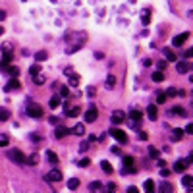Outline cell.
<instances>
[{"instance_id":"cell-20","label":"cell","mask_w":193,"mask_h":193,"mask_svg":"<svg viewBox=\"0 0 193 193\" xmlns=\"http://www.w3.org/2000/svg\"><path fill=\"white\" fill-rule=\"evenodd\" d=\"M79 108H77V106H74V108H68L66 110V116H70V118H75V116H79Z\"/></svg>"},{"instance_id":"cell-29","label":"cell","mask_w":193,"mask_h":193,"mask_svg":"<svg viewBox=\"0 0 193 193\" xmlns=\"http://www.w3.org/2000/svg\"><path fill=\"white\" fill-rule=\"evenodd\" d=\"M68 83L71 85V87H77V85H79V77H77L75 74H74V75L70 74V81H68Z\"/></svg>"},{"instance_id":"cell-49","label":"cell","mask_w":193,"mask_h":193,"mask_svg":"<svg viewBox=\"0 0 193 193\" xmlns=\"http://www.w3.org/2000/svg\"><path fill=\"white\" fill-rule=\"evenodd\" d=\"M130 127H131V130H137V131H139V130H141V124H139V122H133V120H131Z\"/></svg>"},{"instance_id":"cell-37","label":"cell","mask_w":193,"mask_h":193,"mask_svg":"<svg viewBox=\"0 0 193 193\" xmlns=\"http://www.w3.org/2000/svg\"><path fill=\"white\" fill-rule=\"evenodd\" d=\"M149 155H151V159H159V156H160V153H159V149H155V147H151V149H149Z\"/></svg>"},{"instance_id":"cell-18","label":"cell","mask_w":193,"mask_h":193,"mask_svg":"<svg viewBox=\"0 0 193 193\" xmlns=\"http://www.w3.org/2000/svg\"><path fill=\"white\" fill-rule=\"evenodd\" d=\"M60 103H62V97L58 95V93H56V95L50 99V108H58V106H60Z\"/></svg>"},{"instance_id":"cell-50","label":"cell","mask_w":193,"mask_h":193,"mask_svg":"<svg viewBox=\"0 0 193 193\" xmlns=\"http://www.w3.org/2000/svg\"><path fill=\"white\" fill-rule=\"evenodd\" d=\"M8 71H10V75H14V77L19 74V70H18V68H8Z\"/></svg>"},{"instance_id":"cell-54","label":"cell","mask_w":193,"mask_h":193,"mask_svg":"<svg viewBox=\"0 0 193 193\" xmlns=\"http://www.w3.org/2000/svg\"><path fill=\"white\" fill-rule=\"evenodd\" d=\"M87 95H89V97L95 95V87H87Z\"/></svg>"},{"instance_id":"cell-10","label":"cell","mask_w":193,"mask_h":193,"mask_svg":"<svg viewBox=\"0 0 193 193\" xmlns=\"http://www.w3.org/2000/svg\"><path fill=\"white\" fill-rule=\"evenodd\" d=\"M147 116L151 118V120H156V118H159V110H156L155 104H149V106H147Z\"/></svg>"},{"instance_id":"cell-32","label":"cell","mask_w":193,"mask_h":193,"mask_svg":"<svg viewBox=\"0 0 193 193\" xmlns=\"http://www.w3.org/2000/svg\"><path fill=\"white\" fill-rule=\"evenodd\" d=\"M39 159H41V156H39L37 153H33V155L29 156V159L25 160V162H27V164H37V162H39Z\"/></svg>"},{"instance_id":"cell-52","label":"cell","mask_w":193,"mask_h":193,"mask_svg":"<svg viewBox=\"0 0 193 193\" xmlns=\"http://www.w3.org/2000/svg\"><path fill=\"white\" fill-rule=\"evenodd\" d=\"M156 160H159V166H160V168H164V166H166V160H162L160 156H159V159H156Z\"/></svg>"},{"instance_id":"cell-6","label":"cell","mask_w":193,"mask_h":193,"mask_svg":"<svg viewBox=\"0 0 193 193\" xmlns=\"http://www.w3.org/2000/svg\"><path fill=\"white\" fill-rule=\"evenodd\" d=\"M71 133V130H68V127H64V126H58L54 130V137L56 139H62V137H66V135H70Z\"/></svg>"},{"instance_id":"cell-9","label":"cell","mask_w":193,"mask_h":193,"mask_svg":"<svg viewBox=\"0 0 193 193\" xmlns=\"http://www.w3.org/2000/svg\"><path fill=\"white\" fill-rule=\"evenodd\" d=\"M12 89H19V81L16 79V77H12V79H10L8 83H6V87H4V91H6V93H10Z\"/></svg>"},{"instance_id":"cell-28","label":"cell","mask_w":193,"mask_h":193,"mask_svg":"<svg viewBox=\"0 0 193 193\" xmlns=\"http://www.w3.org/2000/svg\"><path fill=\"white\" fill-rule=\"evenodd\" d=\"M141 23H143V25H149V23H151V16H149V12H143V14H141Z\"/></svg>"},{"instance_id":"cell-44","label":"cell","mask_w":193,"mask_h":193,"mask_svg":"<svg viewBox=\"0 0 193 193\" xmlns=\"http://www.w3.org/2000/svg\"><path fill=\"white\" fill-rule=\"evenodd\" d=\"M87 149H89V141H81V145H79V151H81V153H85Z\"/></svg>"},{"instance_id":"cell-46","label":"cell","mask_w":193,"mask_h":193,"mask_svg":"<svg viewBox=\"0 0 193 193\" xmlns=\"http://www.w3.org/2000/svg\"><path fill=\"white\" fill-rule=\"evenodd\" d=\"M166 66H168V62H156V68H159L160 71H164V70H166Z\"/></svg>"},{"instance_id":"cell-33","label":"cell","mask_w":193,"mask_h":193,"mask_svg":"<svg viewBox=\"0 0 193 193\" xmlns=\"http://www.w3.org/2000/svg\"><path fill=\"white\" fill-rule=\"evenodd\" d=\"M29 74H31L33 77H35V75H39V74H41V66H39V64H35V66H31V68H29Z\"/></svg>"},{"instance_id":"cell-23","label":"cell","mask_w":193,"mask_h":193,"mask_svg":"<svg viewBox=\"0 0 193 193\" xmlns=\"http://www.w3.org/2000/svg\"><path fill=\"white\" fill-rule=\"evenodd\" d=\"M89 189H91V191H103V189H104V185H103L101 182H93V183L89 185Z\"/></svg>"},{"instance_id":"cell-48","label":"cell","mask_w":193,"mask_h":193,"mask_svg":"<svg viewBox=\"0 0 193 193\" xmlns=\"http://www.w3.org/2000/svg\"><path fill=\"white\" fill-rule=\"evenodd\" d=\"M29 139H31L33 143H39V141H41V135H37V133H31V135H29Z\"/></svg>"},{"instance_id":"cell-7","label":"cell","mask_w":193,"mask_h":193,"mask_svg":"<svg viewBox=\"0 0 193 193\" xmlns=\"http://www.w3.org/2000/svg\"><path fill=\"white\" fill-rule=\"evenodd\" d=\"M189 37V33H182V35H176V37L172 39V46H182L183 42H185V39Z\"/></svg>"},{"instance_id":"cell-56","label":"cell","mask_w":193,"mask_h":193,"mask_svg":"<svg viewBox=\"0 0 193 193\" xmlns=\"http://www.w3.org/2000/svg\"><path fill=\"white\" fill-rule=\"evenodd\" d=\"M143 66H145V68H149V66H151V60H149V58H145V60H143Z\"/></svg>"},{"instance_id":"cell-4","label":"cell","mask_w":193,"mask_h":193,"mask_svg":"<svg viewBox=\"0 0 193 193\" xmlns=\"http://www.w3.org/2000/svg\"><path fill=\"white\" fill-rule=\"evenodd\" d=\"M97 116H99V112H97V106H95V104H91V106H89V110L85 112V122H87V124L95 122V120H97Z\"/></svg>"},{"instance_id":"cell-19","label":"cell","mask_w":193,"mask_h":193,"mask_svg":"<svg viewBox=\"0 0 193 193\" xmlns=\"http://www.w3.org/2000/svg\"><path fill=\"white\" fill-rule=\"evenodd\" d=\"M79 187V180H77V178H71V180H68V189H77Z\"/></svg>"},{"instance_id":"cell-35","label":"cell","mask_w":193,"mask_h":193,"mask_svg":"<svg viewBox=\"0 0 193 193\" xmlns=\"http://www.w3.org/2000/svg\"><path fill=\"white\" fill-rule=\"evenodd\" d=\"M10 145V139H8V135H0V147H8Z\"/></svg>"},{"instance_id":"cell-31","label":"cell","mask_w":193,"mask_h":193,"mask_svg":"<svg viewBox=\"0 0 193 193\" xmlns=\"http://www.w3.org/2000/svg\"><path fill=\"white\" fill-rule=\"evenodd\" d=\"M170 114H178V116H185V110L182 108V106H174V108L170 110Z\"/></svg>"},{"instance_id":"cell-15","label":"cell","mask_w":193,"mask_h":193,"mask_svg":"<svg viewBox=\"0 0 193 193\" xmlns=\"http://www.w3.org/2000/svg\"><path fill=\"white\" fill-rule=\"evenodd\" d=\"M10 62H12V54H4V56H2V62H0V68H2V70H8Z\"/></svg>"},{"instance_id":"cell-2","label":"cell","mask_w":193,"mask_h":193,"mask_svg":"<svg viewBox=\"0 0 193 193\" xmlns=\"http://www.w3.org/2000/svg\"><path fill=\"white\" fill-rule=\"evenodd\" d=\"M108 133H110L112 137L120 143V145H126V143H127V135H126V131H124V130H118L116 126L110 127V131H108Z\"/></svg>"},{"instance_id":"cell-21","label":"cell","mask_w":193,"mask_h":193,"mask_svg":"<svg viewBox=\"0 0 193 193\" xmlns=\"http://www.w3.org/2000/svg\"><path fill=\"white\" fill-rule=\"evenodd\" d=\"M101 168H103V172H106V174H112V172H114V170H112V164L106 162V160L101 162Z\"/></svg>"},{"instance_id":"cell-53","label":"cell","mask_w":193,"mask_h":193,"mask_svg":"<svg viewBox=\"0 0 193 193\" xmlns=\"http://www.w3.org/2000/svg\"><path fill=\"white\" fill-rule=\"evenodd\" d=\"M106 185H108V189H110V191H116V183H114V182H110V183H106Z\"/></svg>"},{"instance_id":"cell-8","label":"cell","mask_w":193,"mask_h":193,"mask_svg":"<svg viewBox=\"0 0 193 193\" xmlns=\"http://www.w3.org/2000/svg\"><path fill=\"white\" fill-rule=\"evenodd\" d=\"M124 118H126V114H124L122 110H116V112L112 114V124H114V126L122 124V122H124Z\"/></svg>"},{"instance_id":"cell-22","label":"cell","mask_w":193,"mask_h":193,"mask_svg":"<svg viewBox=\"0 0 193 193\" xmlns=\"http://www.w3.org/2000/svg\"><path fill=\"white\" fill-rule=\"evenodd\" d=\"M122 160H124V166H126V168H130V166H133V162H135V159H133V156H131V155H126V156H124V159H122Z\"/></svg>"},{"instance_id":"cell-39","label":"cell","mask_w":193,"mask_h":193,"mask_svg":"<svg viewBox=\"0 0 193 193\" xmlns=\"http://www.w3.org/2000/svg\"><path fill=\"white\" fill-rule=\"evenodd\" d=\"M182 185H185V187L189 189L191 187V176H183L182 178Z\"/></svg>"},{"instance_id":"cell-41","label":"cell","mask_w":193,"mask_h":193,"mask_svg":"<svg viewBox=\"0 0 193 193\" xmlns=\"http://www.w3.org/2000/svg\"><path fill=\"white\" fill-rule=\"evenodd\" d=\"M2 52H4V54H14V48L8 45V42H6V45H2Z\"/></svg>"},{"instance_id":"cell-12","label":"cell","mask_w":193,"mask_h":193,"mask_svg":"<svg viewBox=\"0 0 193 193\" xmlns=\"http://www.w3.org/2000/svg\"><path fill=\"white\" fill-rule=\"evenodd\" d=\"M164 56L170 60V62H176L178 60V56H176V52L172 50V48H168V46H164Z\"/></svg>"},{"instance_id":"cell-27","label":"cell","mask_w":193,"mask_h":193,"mask_svg":"<svg viewBox=\"0 0 193 193\" xmlns=\"http://www.w3.org/2000/svg\"><path fill=\"white\" fill-rule=\"evenodd\" d=\"M162 79H164V74H162V71H160V70H156V71H155V74H153V81H156V83H160Z\"/></svg>"},{"instance_id":"cell-11","label":"cell","mask_w":193,"mask_h":193,"mask_svg":"<svg viewBox=\"0 0 193 193\" xmlns=\"http://www.w3.org/2000/svg\"><path fill=\"white\" fill-rule=\"evenodd\" d=\"M185 168H187V162H185V160H178V162L174 164V172H178V174L185 172Z\"/></svg>"},{"instance_id":"cell-36","label":"cell","mask_w":193,"mask_h":193,"mask_svg":"<svg viewBox=\"0 0 193 193\" xmlns=\"http://www.w3.org/2000/svg\"><path fill=\"white\" fill-rule=\"evenodd\" d=\"M143 185H145V191H155V182L153 180H147Z\"/></svg>"},{"instance_id":"cell-24","label":"cell","mask_w":193,"mask_h":193,"mask_svg":"<svg viewBox=\"0 0 193 193\" xmlns=\"http://www.w3.org/2000/svg\"><path fill=\"white\" fill-rule=\"evenodd\" d=\"M10 118V110L8 108H0V122H6Z\"/></svg>"},{"instance_id":"cell-30","label":"cell","mask_w":193,"mask_h":193,"mask_svg":"<svg viewBox=\"0 0 193 193\" xmlns=\"http://www.w3.org/2000/svg\"><path fill=\"white\" fill-rule=\"evenodd\" d=\"M46 58H48V54L45 50H41V52L35 54V60H37V62H42V60H46Z\"/></svg>"},{"instance_id":"cell-57","label":"cell","mask_w":193,"mask_h":193,"mask_svg":"<svg viewBox=\"0 0 193 193\" xmlns=\"http://www.w3.org/2000/svg\"><path fill=\"white\" fill-rule=\"evenodd\" d=\"M2 19H6V12H4V10H0V21H2Z\"/></svg>"},{"instance_id":"cell-42","label":"cell","mask_w":193,"mask_h":193,"mask_svg":"<svg viewBox=\"0 0 193 193\" xmlns=\"http://www.w3.org/2000/svg\"><path fill=\"white\" fill-rule=\"evenodd\" d=\"M77 164H79L81 168H87V166H91V159H81L79 162H77Z\"/></svg>"},{"instance_id":"cell-5","label":"cell","mask_w":193,"mask_h":193,"mask_svg":"<svg viewBox=\"0 0 193 193\" xmlns=\"http://www.w3.org/2000/svg\"><path fill=\"white\" fill-rule=\"evenodd\" d=\"M45 180L46 182H60L62 180V172L60 170H50V172L45 174Z\"/></svg>"},{"instance_id":"cell-43","label":"cell","mask_w":193,"mask_h":193,"mask_svg":"<svg viewBox=\"0 0 193 193\" xmlns=\"http://www.w3.org/2000/svg\"><path fill=\"white\" fill-rule=\"evenodd\" d=\"M70 95V89L66 87V85H62V87H60V97H68Z\"/></svg>"},{"instance_id":"cell-51","label":"cell","mask_w":193,"mask_h":193,"mask_svg":"<svg viewBox=\"0 0 193 193\" xmlns=\"http://www.w3.org/2000/svg\"><path fill=\"white\" fill-rule=\"evenodd\" d=\"M170 172H172V170H166V168H164V170H160V176H162V178H168Z\"/></svg>"},{"instance_id":"cell-25","label":"cell","mask_w":193,"mask_h":193,"mask_svg":"<svg viewBox=\"0 0 193 193\" xmlns=\"http://www.w3.org/2000/svg\"><path fill=\"white\" fill-rule=\"evenodd\" d=\"M71 133H75V135H83V133H85V126H83V124H77L74 130H71Z\"/></svg>"},{"instance_id":"cell-17","label":"cell","mask_w":193,"mask_h":193,"mask_svg":"<svg viewBox=\"0 0 193 193\" xmlns=\"http://www.w3.org/2000/svg\"><path fill=\"white\" fill-rule=\"evenodd\" d=\"M46 160L50 164H58V155H56L54 151H46Z\"/></svg>"},{"instance_id":"cell-40","label":"cell","mask_w":193,"mask_h":193,"mask_svg":"<svg viewBox=\"0 0 193 193\" xmlns=\"http://www.w3.org/2000/svg\"><path fill=\"white\" fill-rule=\"evenodd\" d=\"M33 83H35V85H42V83H45V77H42L41 74L35 75V77H33Z\"/></svg>"},{"instance_id":"cell-16","label":"cell","mask_w":193,"mask_h":193,"mask_svg":"<svg viewBox=\"0 0 193 193\" xmlns=\"http://www.w3.org/2000/svg\"><path fill=\"white\" fill-rule=\"evenodd\" d=\"M141 116H143V114H141V110H137V108H131V110H130V118L133 120V122H139V120H141Z\"/></svg>"},{"instance_id":"cell-1","label":"cell","mask_w":193,"mask_h":193,"mask_svg":"<svg viewBox=\"0 0 193 193\" xmlns=\"http://www.w3.org/2000/svg\"><path fill=\"white\" fill-rule=\"evenodd\" d=\"M8 159H10L12 162H16V164H25L27 156L21 153L19 149H12V151H8Z\"/></svg>"},{"instance_id":"cell-58","label":"cell","mask_w":193,"mask_h":193,"mask_svg":"<svg viewBox=\"0 0 193 193\" xmlns=\"http://www.w3.org/2000/svg\"><path fill=\"white\" fill-rule=\"evenodd\" d=\"M191 131H193V126H191V124H189V126H187V127H185V133H191Z\"/></svg>"},{"instance_id":"cell-38","label":"cell","mask_w":193,"mask_h":193,"mask_svg":"<svg viewBox=\"0 0 193 193\" xmlns=\"http://www.w3.org/2000/svg\"><path fill=\"white\" fill-rule=\"evenodd\" d=\"M166 95H164V93L162 91H159V95H156V103H159V104H162V103H166Z\"/></svg>"},{"instance_id":"cell-13","label":"cell","mask_w":193,"mask_h":193,"mask_svg":"<svg viewBox=\"0 0 193 193\" xmlns=\"http://www.w3.org/2000/svg\"><path fill=\"white\" fill-rule=\"evenodd\" d=\"M183 135H185V131L180 130V127H176V130L172 131V141H182V139H183Z\"/></svg>"},{"instance_id":"cell-55","label":"cell","mask_w":193,"mask_h":193,"mask_svg":"<svg viewBox=\"0 0 193 193\" xmlns=\"http://www.w3.org/2000/svg\"><path fill=\"white\" fill-rule=\"evenodd\" d=\"M48 122H50V124H58V118H56V116H50V118H48Z\"/></svg>"},{"instance_id":"cell-26","label":"cell","mask_w":193,"mask_h":193,"mask_svg":"<svg viewBox=\"0 0 193 193\" xmlns=\"http://www.w3.org/2000/svg\"><path fill=\"white\" fill-rule=\"evenodd\" d=\"M114 85H116V75H108V77H106V87H108V89H112L114 87Z\"/></svg>"},{"instance_id":"cell-3","label":"cell","mask_w":193,"mask_h":193,"mask_svg":"<svg viewBox=\"0 0 193 193\" xmlns=\"http://www.w3.org/2000/svg\"><path fill=\"white\" fill-rule=\"evenodd\" d=\"M27 116H31V118H42V106L41 104L27 106Z\"/></svg>"},{"instance_id":"cell-45","label":"cell","mask_w":193,"mask_h":193,"mask_svg":"<svg viewBox=\"0 0 193 193\" xmlns=\"http://www.w3.org/2000/svg\"><path fill=\"white\" fill-rule=\"evenodd\" d=\"M178 95V91L174 89V87H170V89H166V97H176Z\"/></svg>"},{"instance_id":"cell-14","label":"cell","mask_w":193,"mask_h":193,"mask_svg":"<svg viewBox=\"0 0 193 193\" xmlns=\"http://www.w3.org/2000/svg\"><path fill=\"white\" fill-rule=\"evenodd\" d=\"M176 70H178V74H185V71H189V64L187 62H178Z\"/></svg>"},{"instance_id":"cell-34","label":"cell","mask_w":193,"mask_h":193,"mask_svg":"<svg viewBox=\"0 0 193 193\" xmlns=\"http://www.w3.org/2000/svg\"><path fill=\"white\" fill-rule=\"evenodd\" d=\"M160 191H170V193H172V191H174V185L168 183V182H164V183L160 185Z\"/></svg>"},{"instance_id":"cell-47","label":"cell","mask_w":193,"mask_h":193,"mask_svg":"<svg viewBox=\"0 0 193 193\" xmlns=\"http://www.w3.org/2000/svg\"><path fill=\"white\" fill-rule=\"evenodd\" d=\"M137 137H139L141 141H147V139H149V135H147V131H141V130H139V135H137Z\"/></svg>"},{"instance_id":"cell-59","label":"cell","mask_w":193,"mask_h":193,"mask_svg":"<svg viewBox=\"0 0 193 193\" xmlns=\"http://www.w3.org/2000/svg\"><path fill=\"white\" fill-rule=\"evenodd\" d=\"M2 33H4V29H2V27H0V35H2Z\"/></svg>"}]
</instances>
